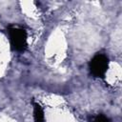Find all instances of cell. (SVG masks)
Instances as JSON below:
<instances>
[{
    "label": "cell",
    "mask_w": 122,
    "mask_h": 122,
    "mask_svg": "<svg viewBox=\"0 0 122 122\" xmlns=\"http://www.w3.org/2000/svg\"><path fill=\"white\" fill-rule=\"evenodd\" d=\"M11 49L15 51L22 52L27 48V32L24 29L10 26L8 29Z\"/></svg>",
    "instance_id": "obj_1"
},
{
    "label": "cell",
    "mask_w": 122,
    "mask_h": 122,
    "mask_svg": "<svg viewBox=\"0 0 122 122\" xmlns=\"http://www.w3.org/2000/svg\"><path fill=\"white\" fill-rule=\"evenodd\" d=\"M33 119L34 122H44V112L38 103H33Z\"/></svg>",
    "instance_id": "obj_3"
},
{
    "label": "cell",
    "mask_w": 122,
    "mask_h": 122,
    "mask_svg": "<svg viewBox=\"0 0 122 122\" xmlns=\"http://www.w3.org/2000/svg\"><path fill=\"white\" fill-rule=\"evenodd\" d=\"M93 122H110V120L107 116H105L103 114H99L94 118Z\"/></svg>",
    "instance_id": "obj_4"
},
{
    "label": "cell",
    "mask_w": 122,
    "mask_h": 122,
    "mask_svg": "<svg viewBox=\"0 0 122 122\" xmlns=\"http://www.w3.org/2000/svg\"><path fill=\"white\" fill-rule=\"evenodd\" d=\"M90 71L94 77L104 78L109 68V58L103 53L95 54L90 61Z\"/></svg>",
    "instance_id": "obj_2"
}]
</instances>
